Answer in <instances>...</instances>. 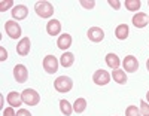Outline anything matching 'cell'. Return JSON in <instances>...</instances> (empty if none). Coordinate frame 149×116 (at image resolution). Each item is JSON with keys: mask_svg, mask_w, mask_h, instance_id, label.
<instances>
[{"mask_svg": "<svg viewBox=\"0 0 149 116\" xmlns=\"http://www.w3.org/2000/svg\"><path fill=\"white\" fill-rule=\"evenodd\" d=\"M12 6H14V0H2V2H0V12H5L9 8H12Z\"/></svg>", "mask_w": 149, "mask_h": 116, "instance_id": "cell-24", "label": "cell"}, {"mask_svg": "<svg viewBox=\"0 0 149 116\" xmlns=\"http://www.w3.org/2000/svg\"><path fill=\"white\" fill-rule=\"evenodd\" d=\"M54 88H55V91H58L61 94H66V92L72 91L73 81L70 79L69 76H58L57 79L54 81Z\"/></svg>", "mask_w": 149, "mask_h": 116, "instance_id": "cell-2", "label": "cell"}, {"mask_svg": "<svg viewBox=\"0 0 149 116\" xmlns=\"http://www.w3.org/2000/svg\"><path fill=\"white\" fill-rule=\"evenodd\" d=\"M133 25L136 28H145L148 22H149V15L143 14V12H137V14L133 15Z\"/></svg>", "mask_w": 149, "mask_h": 116, "instance_id": "cell-10", "label": "cell"}, {"mask_svg": "<svg viewBox=\"0 0 149 116\" xmlns=\"http://www.w3.org/2000/svg\"><path fill=\"white\" fill-rule=\"evenodd\" d=\"M6 101L9 103L10 107H19L22 104V98H21V94H18L17 91H10L8 95H6Z\"/></svg>", "mask_w": 149, "mask_h": 116, "instance_id": "cell-15", "label": "cell"}, {"mask_svg": "<svg viewBox=\"0 0 149 116\" xmlns=\"http://www.w3.org/2000/svg\"><path fill=\"white\" fill-rule=\"evenodd\" d=\"M3 116H17V113H15V110H14V107H8V109H5L3 110Z\"/></svg>", "mask_w": 149, "mask_h": 116, "instance_id": "cell-28", "label": "cell"}, {"mask_svg": "<svg viewBox=\"0 0 149 116\" xmlns=\"http://www.w3.org/2000/svg\"><path fill=\"white\" fill-rule=\"evenodd\" d=\"M85 109H86V100L85 98H76V101H74V104H73V110L79 115V113H84Z\"/></svg>", "mask_w": 149, "mask_h": 116, "instance_id": "cell-21", "label": "cell"}, {"mask_svg": "<svg viewBox=\"0 0 149 116\" xmlns=\"http://www.w3.org/2000/svg\"><path fill=\"white\" fill-rule=\"evenodd\" d=\"M21 98H22V103L27 106H37L40 101V95L37 94V91H34V89H24V91L21 92Z\"/></svg>", "mask_w": 149, "mask_h": 116, "instance_id": "cell-3", "label": "cell"}, {"mask_svg": "<svg viewBox=\"0 0 149 116\" xmlns=\"http://www.w3.org/2000/svg\"><path fill=\"white\" fill-rule=\"evenodd\" d=\"M72 42H73V39L69 33H64V34H60L58 37V40H57V46L61 49V51H67L70 46H72Z\"/></svg>", "mask_w": 149, "mask_h": 116, "instance_id": "cell-14", "label": "cell"}, {"mask_svg": "<svg viewBox=\"0 0 149 116\" xmlns=\"http://www.w3.org/2000/svg\"><path fill=\"white\" fill-rule=\"evenodd\" d=\"M122 66H124V70L128 72V73H134L139 70V61L134 55H127L122 61Z\"/></svg>", "mask_w": 149, "mask_h": 116, "instance_id": "cell-8", "label": "cell"}, {"mask_svg": "<svg viewBox=\"0 0 149 116\" xmlns=\"http://www.w3.org/2000/svg\"><path fill=\"white\" fill-rule=\"evenodd\" d=\"M46 33L49 36H57L61 33V22L58 19H49L46 22Z\"/></svg>", "mask_w": 149, "mask_h": 116, "instance_id": "cell-13", "label": "cell"}, {"mask_svg": "<svg viewBox=\"0 0 149 116\" xmlns=\"http://www.w3.org/2000/svg\"><path fill=\"white\" fill-rule=\"evenodd\" d=\"M142 6V2L140 0H125V8L131 12H137Z\"/></svg>", "mask_w": 149, "mask_h": 116, "instance_id": "cell-22", "label": "cell"}, {"mask_svg": "<svg viewBox=\"0 0 149 116\" xmlns=\"http://www.w3.org/2000/svg\"><path fill=\"white\" fill-rule=\"evenodd\" d=\"M107 3H109V6H112L115 10H119V8H121V2H119V0H109Z\"/></svg>", "mask_w": 149, "mask_h": 116, "instance_id": "cell-27", "label": "cell"}, {"mask_svg": "<svg viewBox=\"0 0 149 116\" xmlns=\"http://www.w3.org/2000/svg\"><path fill=\"white\" fill-rule=\"evenodd\" d=\"M146 69H148V72H149V58H148V61H146Z\"/></svg>", "mask_w": 149, "mask_h": 116, "instance_id": "cell-31", "label": "cell"}, {"mask_svg": "<svg viewBox=\"0 0 149 116\" xmlns=\"http://www.w3.org/2000/svg\"><path fill=\"white\" fill-rule=\"evenodd\" d=\"M10 14H12V18L14 19L21 21L24 18H27L29 9H27V6H24V5H17V6H14V9L10 10Z\"/></svg>", "mask_w": 149, "mask_h": 116, "instance_id": "cell-12", "label": "cell"}, {"mask_svg": "<svg viewBox=\"0 0 149 116\" xmlns=\"http://www.w3.org/2000/svg\"><path fill=\"white\" fill-rule=\"evenodd\" d=\"M128 34H130V28H128L127 24H119L115 28V37L118 40H125L128 37Z\"/></svg>", "mask_w": 149, "mask_h": 116, "instance_id": "cell-16", "label": "cell"}, {"mask_svg": "<svg viewBox=\"0 0 149 116\" xmlns=\"http://www.w3.org/2000/svg\"><path fill=\"white\" fill-rule=\"evenodd\" d=\"M17 116H31V113H30L27 109H18Z\"/></svg>", "mask_w": 149, "mask_h": 116, "instance_id": "cell-29", "label": "cell"}, {"mask_svg": "<svg viewBox=\"0 0 149 116\" xmlns=\"http://www.w3.org/2000/svg\"><path fill=\"white\" fill-rule=\"evenodd\" d=\"M8 58V52H6V49L2 46V48H0V61H5Z\"/></svg>", "mask_w": 149, "mask_h": 116, "instance_id": "cell-30", "label": "cell"}, {"mask_svg": "<svg viewBox=\"0 0 149 116\" xmlns=\"http://www.w3.org/2000/svg\"><path fill=\"white\" fill-rule=\"evenodd\" d=\"M79 3H81V6H82V8L88 9V10H90V9H93V8L95 6V2H94V0H81Z\"/></svg>", "mask_w": 149, "mask_h": 116, "instance_id": "cell-26", "label": "cell"}, {"mask_svg": "<svg viewBox=\"0 0 149 116\" xmlns=\"http://www.w3.org/2000/svg\"><path fill=\"white\" fill-rule=\"evenodd\" d=\"M60 64L63 66L64 69L66 67H72L73 64H74V55L72 54V52H63V55L60 57Z\"/></svg>", "mask_w": 149, "mask_h": 116, "instance_id": "cell-18", "label": "cell"}, {"mask_svg": "<svg viewBox=\"0 0 149 116\" xmlns=\"http://www.w3.org/2000/svg\"><path fill=\"white\" fill-rule=\"evenodd\" d=\"M14 77L18 83H24L29 79V70L24 64H17L14 67Z\"/></svg>", "mask_w": 149, "mask_h": 116, "instance_id": "cell-6", "label": "cell"}, {"mask_svg": "<svg viewBox=\"0 0 149 116\" xmlns=\"http://www.w3.org/2000/svg\"><path fill=\"white\" fill-rule=\"evenodd\" d=\"M5 31L10 39H18V37H21V25L15 21H6Z\"/></svg>", "mask_w": 149, "mask_h": 116, "instance_id": "cell-5", "label": "cell"}, {"mask_svg": "<svg viewBox=\"0 0 149 116\" xmlns=\"http://www.w3.org/2000/svg\"><path fill=\"white\" fill-rule=\"evenodd\" d=\"M146 100H148V103H149V91H148V94H146Z\"/></svg>", "mask_w": 149, "mask_h": 116, "instance_id": "cell-32", "label": "cell"}, {"mask_svg": "<svg viewBox=\"0 0 149 116\" xmlns=\"http://www.w3.org/2000/svg\"><path fill=\"white\" fill-rule=\"evenodd\" d=\"M148 5H149V2H148Z\"/></svg>", "mask_w": 149, "mask_h": 116, "instance_id": "cell-33", "label": "cell"}, {"mask_svg": "<svg viewBox=\"0 0 149 116\" xmlns=\"http://www.w3.org/2000/svg\"><path fill=\"white\" fill-rule=\"evenodd\" d=\"M112 77H113V81L116 83H119V85H125L127 83V74H125L124 70H119V69L113 70L112 72Z\"/></svg>", "mask_w": 149, "mask_h": 116, "instance_id": "cell-19", "label": "cell"}, {"mask_svg": "<svg viewBox=\"0 0 149 116\" xmlns=\"http://www.w3.org/2000/svg\"><path fill=\"white\" fill-rule=\"evenodd\" d=\"M60 110H61V113H63L64 116H70L74 112L73 106L70 104L67 100H60Z\"/></svg>", "mask_w": 149, "mask_h": 116, "instance_id": "cell-20", "label": "cell"}, {"mask_svg": "<svg viewBox=\"0 0 149 116\" xmlns=\"http://www.w3.org/2000/svg\"><path fill=\"white\" fill-rule=\"evenodd\" d=\"M93 82H94L95 85H98V86H104V85H107V83L110 82V74H109L106 70L100 69V70H97V72L93 74Z\"/></svg>", "mask_w": 149, "mask_h": 116, "instance_id": "cell-7", "label": "cell"}, {"mask_svg": "<svg viewBox=\"0 0 149 116\" xmlns=\"http://www.w3.org/2000/svg\"><path fill=\"white\" fill-rule=\"evenodd\" d=\"M30 48H31V42H30V37H22L21 40L17 45V52L21 57H26L30 54Z\"/></svg>", "mask_w": 149, "mask_h": 116, "instance_id": "cell-9", "label": "cell"}, {"mask_svg": "<svg viewBox=\"0 0 149 116\" xmlns=\"http://www.w3.org/2000/svg\"><path fill=\"white\" fill-rule=\"evenodd\" d=\"M106 64H107V66H109L112 70H116V69H119L121 60H119V57H118L116 54L109 52V54L106 55Z\"/></svg>", "mask_w": 149, "mask_h": 116, "instance_id": "cell-17", "label": "cell"}, {"mask_svg": "<svg viewBox=\"0 0 149 116\" xmlns=\"http://www.w3.org/2000/svg\"><path fill=\"white\" fill-rule=\"evenodd\" d=\"M125 116H142V113L137 109V106H128L125 109Z\"/></svg>", "mask_w": 149, "mask_h": 116, "instance_id": "cell-23", "label": "cell"}, {"mask_svg": "<svg viewBox=\"0 0 149 116\" xmlns=\"http://www.w3.org/2000/svg\"><path fill=\"white\" fill-rule=\"evenodd\" d=\"M34 10H36L37 17H40V18H51L54 15V6L49 3V2H46V0L36 2Z\"/></svg>", "mask_w": 149, "mask_h": 116, "instance_id": "cell-1", "label": "cell"}, {"mask_svg": "<svg viewBox=\"0 0 149 116\" xmlns=\"http://www.w3.org/2000/svg\"><path fill=\"white\" fill-rule=\"evenodd\" d=\"M140 113L142 116H149V103L146 101H140Z\"/></svg>", "mask_w": 149, "mask_h": 116, "instance_id": "cell-25", "label": "cell"}, {"mask_svg": "<svg viewBox=\"0 0 149 116\" xmlns=\"http://www.w3.org/2000/svg\"><path fill=\"white\" fill-rule=\"evenodd\" d=\"M43 70L48 73V74H54L57 70H58V66H60V61L57 60L55 55H46L43 58Z\"/></svg>", "mask_w": 149, "mask_h": 116, "instance_id": "cell-4", "label": "cell"}, {"mask_svg": "<svg viewBox=\"0 0 149 116\" xmlns=\"http://www.w3.org/2000/svg\"><path fill=\"white\" fill-rule=\"evenodd\" d=\"M86 36H88V39L91 42L98 43L104 39V31L100 27H91V28H88V31H86Z\"/></svg>", "mask_w": 149, "mask_h": 116, "instance_id": "cell-11", "label": "cell"}]
</instances>
